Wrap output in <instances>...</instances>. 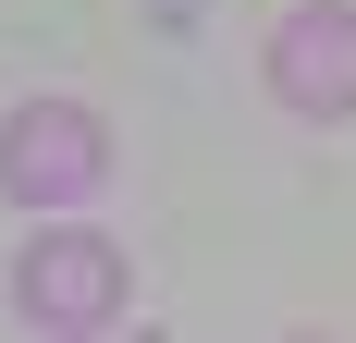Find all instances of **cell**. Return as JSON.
<instances>
[{"label":"cell","mask_w":356,"mask_h":343,"mask_svg":"<svg viewBox=\"0 0 356 343\" xmlns=\"http://www.w3.org/2000/svg\"><path fill=\"white\" fill-rule=\"evenodd\" d=\"M270 86H283V110H307V123H344L356 110V12H332V0L283 12V25H270Z\"/></svg>","instance_id":"cell-3"},{"label":"cell","mask_w":356,"mask_h":343,"mask_svg":"<svg viewBox=\"0 0 356 343\" xmlns=\"http://www.w3.org/2000/svg\"><path fill=\"white\" fill-rule=\"evenodd\" d=\"M111 184V135H99V110H74V99H25L13 123H0V196L13 208H74V196H99Z\"/></svg>","instance_id":"cell-1"},{"label":"cell","mask_w":356,"mask_h":343,"mask_svg":"<svg viewBox=\"0 0 356 343\" xmlns=\"http://www.w3.org/2000/svg\"><path fill=\"white\" fill-rule=\"evenodd\" d=\"M13 319H25V331H111V319H123V245L37 233L25 258H13Z\"/></svg>","instance_id":"cell-2"}]
</instances>
